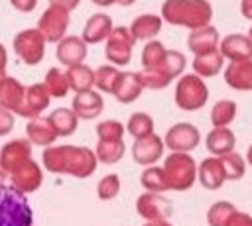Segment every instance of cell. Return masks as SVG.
Wrapping results in <instances>:
<instances>
[{
	"mask_svg": "<svg viewBox=\"0 0 252 226\" xmlns=\"http://www.w3.org/2000/svg\"><path fill=\"white\" fill-rule=\"evenodd\" d=\"M45 171L53 175H71L87 179L96 169V153L85 145H47L41 153Z\"/></svg>",
	"mask_w": 252,
	"mask_h": 226,
	"instance_id": "1",
	"label": "cell"
},
{
	"mask_svg": "<svg viewBox=\"0 0 252 226\" xmlns=\"http://www.w3.org/2000/svg\"><path fill=\"white\" fill-rule=\"evenodd\" d=\"M161 18L169 26L197 29L211 24L213 6L209 0H165L161 4Z\"/></svg>",
	"mask_w": 252,
	"mask_h": 226,
	"instance_id": "2",
	"label": "cell"
},
{
	"mask_svg": "<svg viewBox=\"0 0 252 226\" xmlns=\"http://www.w3.org/2000/svg\"><path fill=\"white\" fill-rule=\"evenodd\" d=\"M33 212L24 193L14 185H0V226H32Z\"/></svg>",
	"mask_w": 252,
	"mask_h": 226,
	"instance_id": "3",
	"label": "cell"
},
{
	"mask_svg": "<svg viewBox=\"0 0 252 226\" xmlns=\"http://www.w3.org/2000/svg\"><path fill=\"white\" fill-rule=\"evenodd\" d=\"M161 167L171 191H189L197 181V163L185 151H171Z\"/></svg>",
	"mask_w": 252,
	"mask_h": 226,
	"instance_id": "4",
	"label": "cell"
},
{
	"mask_svg": "<svg viewBox=\"0 0 252 226\" xmlns=\"http://www.w3.org/2000/svg\"><path fill=\"white\" fill-rule=\"evenodd\" d=\"M173 100H175L177 108H181L185 112L201 110L209 100V88H207L203 77H199L197 73L181 75L175 85Z\"/></svg>",
	"mask_w": 252,
	"mask_h": 226,
	"instance_id": "5",
	"label": "cell"
},
{
	"mask_svg": "<svg viewBox=\"0 0 252 226\" xmlns=\"http://www.w3.org/2000/svg\"><path fill=\"white\" fill-rule=\"evenodd\" d=\"M45 37L37 28H28L22 29L14 35L12 47L14 53L18 55V59L26 65H37L43 61L45 55Z\"/></svg>",
	"mask_w": 252,
	"mask_h": 226,
	"instance_id": "6",
	"label": "cell"
},
{
	"mask_svg": "<svg viewBox=\"0 0 252 226\" xmlns=\"http://www.w3.org/2000/svg\"><path fill=\"white\" fill-rule=\"evenodd\" d=\"M136 39L130 33V28L126 26H118L112 28L110 35L106 37V45H104V57L106 61H110L116 67H124L132 61V47H134Z\"/></svg>",
	"mask_w": 252,
	"mask_h": 226,
	"instance_id": "7",
	"label": "cell"
},
{
	"mask_svg": "<svg viewBox=\"0 0 252 226\" xmlns=\"http://www.w3.org/2000/svg\"><path fill=\"white\" fill-rule=\"evenodd\" d=\"M69 22H71L69 10L49 4L37 20V29L43 33L47 43H59L67 35Z\"/></svg>",
	"mask_w": 252,
	"mask_h": 226,
	"instance_id": "8",
	"label": "cell"
},
{
	"mask_svg": "<svg viewBox=\"0 0 252 226\" xmlns=\"http://www.w3.org/2000/svg\"><path fill=\"white\" fill-rule=\"evenodd\" d=\"M201 141V134L197 130V126L189 124V122H177L173 124L163 138V143L167 149L171 151H193Z\"/></svg>",
	"mask_w": 252,
	"mask_h": 226,
	"instance_id": "9",
	"label": "cell"
},
{
	"mask_svg": "<svg viewBox=\"0 0 252 226\" xmlns=\"http://www.w3.org/2000/svg\"><path fill=\"white\" fill-rule=\"evenodd\" d=\"M136 210L146 220H167L173 212L171 200H167L161 193L146 191L136 200Z\"/></svg>",
	"mask_w": 252,
	"mask_h": 226,
	"instance_id": "10",
	"label": "cell"
},
{
	"mask_svg": "<svg viewBox=\"0 0 252 226\" xmlns=\"http://www.w3.org/2000/svg\"><path fill=\"white\" fill-rule=\"evenodd\" d=\"M41 183H43V171L39 163L33 159H28L10 173V185H14L24 195L35 193L41 187Z\"/></svg>",
	"mask_w": 252,
	"mask_h": 226,
	"instance_id": "11",
	"label": "cell"
},
{
	"mask_svg": "<svg viewBox=\"0 0 252 226\" xmlns=\"http://www.w3.org/2000/svg\"><path fill=\"white\" fill-rule=\"evenodd\" d=\"M163 138H159L158 134H150L146 138H140L134 141L132 145V159L138 165H154L161 155H163Z\"/></svg>",
	"mask_w": 252,
	"mask_h": 226,
	"instance_id": "12",
	"label": "cell"
},
{
	"mask_svg": "<svg viewBox=\"0 0 252 226\" xmlns=\"http://www.w3.org/2000/svg\"><path fill=\"white\" fill-rule=\"evenodd\" d=\"M87 41L81 35H65L55 47V57L61 65L71 67L83 63L87 59Z\"/></svg>",
	"mask_w": 252,
	"mask_h": 226,
	"instance_id": "13",
	"label": "cell"
},
{
	"mask_svg": "<svg viewBox=\"0 0 252 226\" xmlns=\"http://www.w3.org/2000/svg\"><path fill=\"white\" fill-rule=\"evenodd\" d=\"M49 100H51V94L45 88V85L43 83H33V85H30L26 88V96H24V102L20 106L18 116L37 118L49 106Z\"/></svg>",
	"mask_w": 252,
	"mask_h": 226,
	"instance_id": "14",
	"label": "cell"
},
{
	"mask_svg": "<svg viewBox=\"0 0 252 226\" xmlns=\"http://www.w3.org/2000/svg\"><path fill=\"white\" fill-rule=\"evenodd\" d=\"M28 159H32V141L30 140L16 138V140H10L8 143H4L0 149V163L8 173H12L16 167L26 163Z\"/></svg>",
	"mask_w": 252,
	"mask_h": 226,
	"instance_id": "15",
	"label": "cell"
},
{
	"mask_svg": "<svg viewBox=\"0 0 252 226\" xmlns=\"http://www.w3.org/2000/svg\"><path fill=\"white\" fill-rule=\"evenodd\" d=\"M71 108L73 112L79 116V120H94L100 116L102 108H104V100L100 92L85 90V92H77L71 100Z\"/></svg>",
	"mask_w": 252,
	"mask_h": 226,
	"instance_id": "16",
	"label": "cell"
},
{
	"mask_svg": "<svg viewBox=\"0 0 252 226\" xmlns=\"http://www.w3.org/2000/svg\"><path fill=\"white\" fill-rule=\"evenodd\" d=\"M224 83L234 90H252V57L230 61L224 69Z\"/></svg>",
	"mask_w": 252,
	"mask_h": 226,
	"instance_id": "17",
	"label": "cell"
},
{
	"mask_svg": "<svg viewBox=\"0 0 252 226\" xmlns=\"http://www.w3.org/2000/svg\"><path fill=\"white\" fill-rule=\"evenodd\" d=\"M219 43H220L219 29L211 24L203 26V28H197V29H191V33L187 37V47L193 55L215 51V49H219Z\"/></svg>",
	"mask_w": 252,
	"mask_h": 226,
	"instance_id": "18",
	"label": "cell"
},
{
	"mask_svg": "<svg viewBox=\"0 0 252 226\" xmlns=\"http://www.w3.org/2000/svg\"><path fill=\"white\" fill-rule=\"evenodd\" d=\"M197 179L201 183V187H205L207 191H217L222 187V183L226 181V175H224V167H222V161L220 157H207L199 163L197 167Z\"/></svg>",
	"mask_w": 252,
	"mask_h": 226,
	"instance_id": "19",
	"label": "cell"
},
{
	"mask_svg": "<svg viewBox=\"0 0 252 226\" xmlns=\"http://www.w3.org/2000/svg\"><path fill=\"white\" fill-rule=\"evenodd\" d=\"M219 51L228 61L248 59V57H252V39L244 33H228L220 39Z\"/></svg>",
	"mask_w": 252,
	"mask_h": 226,
	"instance_id": "20",
	"label": "cell"
},
{
	"mask_svg": "<svg viewBox=\"0 0 252 226\" xmlns=\"http://www.w3.org/2000/svg\"><path fill=\"white\" fill-rule=\"evenodd\" d=\"M234 145H236V136L228 126H215L205 138L207 151L217 157L234 151Z\"/></svg>",
	"mask_w": 252,
	"mask_h": 226,
	"instance_id": "21",
	"label": "cell"
},
{
	"mask_svg": "<svg viewBox=\"0 0 252 226\" xmlns=\"http://www.w3.org/2000/svg\"><path fill=\"white\" fill-rule=\"evenodd\" d=\"M26 136H28V140L32 143L43 145V147L53 145V141L59 138L55 128H53V124H51V120H49V116L47 118H41V116L30 118V122L26 124Z\"/></svg>",
	"mask_w": 252,
	"mask_h": 226,
	"instance_id": "22",
	"label": "cell"
},
{
	"mask_svg": "<svg viewBox=\"0 0 252 226\" xmlns=\"http://www.w3.org/2000/svg\"><path fill=\"white\" fill-rule=\"evenodd\" d=\"M112 28H114L112 26V18L108 14H102V12L100 14H93L87 20L81 37L87 41V45H94V43H100L102 39H106L110 35Z\"/></svg>",
	"mask_w": 252,
	"mask_h": 226,
	"instance_id": "23",
	"label": "cell"
},
{
	"mask_svg": "<svg viewBox=\"0 0 252 226\" xmlns=\"http://www.w3.org/2000/svg\"><path fill=\"white\" fill-rule=\"evenodd\" d=\"M26 88L16 77H10L6 75L2 81H0V104L6 106L8 110H12L14 114L20 112V106L24 102V96H26Z\"/></svg>",
	"mask_w": 252,
	"mask_h": 226,
	"instance_id": "24",
	"label": "cell"
},
{
	"mask_svg": "<svg viewBox=\"0 0 252 226\" xmlns=\"http://www.w3.org/2000/svg\"><path fill=\"white\" fill-rule=\"evenodd\" d=\"M142 90H144V85L140 83L138 73H134V71H124V73L120 75L116 86H114L112 96H114L118 102H122V104H130V102H134V100L140 98Z\"/></svg>",
	"mask_w": 252,
	"mask_h": 226,
	"instance_id": "25",
	"label": "cell"
},
{
	"mask_svg": "<svg viewBox=\"0 0 252 226\" xmlns=\"http://www.w3.org/2000/svg\"><path fill=\"white\" fill-rule=\"evenodd\" d=\"M163 26V18L158 14H142L132 20L130 24V33L134 35L136 41H150L154 39Z\"/></svg>",
	"mask_w": 252,
	"mask_h": 226,
	"instance_id": "26",
	"label": "cell"
},
{
	"mask_svg": "<svg viewBox=\"0 0 252 226\" xmlns=\"http://www.w3.org/2000/svg\"><path fill=\"white\" fill-rule=\"evenodd\" d=\"M193 71L207 79V77H217L220 71H222V65H224V57L220 55L219 49L215 51H209V53H201V55H195L193 59Z\"/></svg>",
	"mask_w": 252,
	"mask_h": 226,
	"instance_id": "27",
	"label": "cell"
},
{
	"mask_svg": "<svg viewBox=\"0 0 252 226\" xmlns=\"http://www.w3.org/2000/svg\"><path fill=\"white\" fill-rule=\"evenodd\" d=\"M49 120L57 132V136L61 138H69L77 132L79 128V116L73 112V108H67V106H61V108H55L51 114H49Z\"/></svg>",
	"mask_w": 252,
	"mask_h": 226,
	"instance_id": "28",
	"label": "cell"
},
{
	"mask_svg": "<svg viewBox=\"0 0 252 226\" xmlns=\"http://www.w3.org/2000/svg\"><path fill=\"white\" fill-rule=\"evenodd\" d=\"M65 73H67L69 86L75 92H85V90H91L94 86V71L91 67L83 65V63L67 67Z\"/></svg>",
	"mask_w": 252,
	"mask_h": 226,
	"instance_id": "29",
	"label": "cell"
},
{
	"mask_svg": "<svg viewBox=\"0 0 252 226\" xmlns=\"http://www.w3.org/2000/svg\"><path fill=\"white\" fill-rule=\"evenodd\" d=\"M124 151H126L124 140H98L96 141V147H94L96 159L100 163H104V165L118 163L124 157Z\"/></svg>",
	"mask_w": 252,
	"mask_h": 226,
	"instance_id": "30",
	"label": "cell"
},
{
	"mask_svg": "<svg viewBox=\"0 0 252 226\" xmlns=\"http://www.w3.org/2000/svg\"><path fill=\"white\" fill-rule=\"evenodd\" d=\"M140 183H142V187H144L146 191H152V193H165V191H171L163 167H158V165H148V167L142 171V175H140Z\"/></svg>",
	"mask_w": 252,
	"mask_h": 226,
	"instance_id": "31",
	"label": "cell"
},
{
	"mask_svg": "<svg viewBox=\"0 0 252 226\" xmlns=\"http://www.w3.org/2000/svg\"><path fill=\"white\" fill-rule=\"evenodd\" d=\"M120 75H122V71H118V67L112 65V63L110 65L96 67L94 69V86H96V90L98 92L112 94L114 92V86H116V83L120 79Z\"/></svg>",
	"mask_w": 252,
	"mask_h": 226,
	"instance_id": "32",
	"label": "cell"
},
{
	"mask_svg": "<svg viewBox=\"0 0 252 226\" xmlns=\"http://www.w3.org/2000/svg\"><path fill=\"white\" fill-rule=\"evenodd\" d=\"M45 88L49 90L51 98H63L67 96V92L71 90L69 86V81H67V73L57 69V67H51L47 73H45V81H43Z\"/></svg>",
	"mask_w": 252,
	"mask_h": 226,
	"instance_id": "33",
	"label": "cell"
},
{
	"mask_svg": "<svg viewBox=\"0 0 252 226\" xmlns=\"http://www.w3.org/2000/svg\"><path fill=\"white\" fill-rule=\"evenodd\" d=\"M234 212H236V206L228 200L213 202L207 210V224L209 226H228Z\"/></svg>",
	"mask_w": 252,
	"mask_h": 226,
	"instance_id": "34",
	"label": "cell"
},
{
	"mask_svg": "<svg viewBox=\"0 0 252 226\" xmlns=\"http://www.w3.org/2000/svg\"><path fill=\"white\" fill-rule=\"evenodd\" d=\"M126 132L134 140L146 138V136L154 134V118L146 112H134L126 122Z\"/></svg>",
	"mask_w": 252,
	"mask_h": 226,
	"instance_id": "35",
	"label": "cell"
},
{
	"mask_svg": "<svg viewBox=\"0 0 252 226\" xmlns=\"http://www.w3.org/2000/svg\"><path fill=\"white\" fill-rule=\"evenodd\" d=\"M234 118H236V102L234 100L222 98L213 104V108H211L213 126H228V124H232Z\"/></svg>",
	"mask_w": 252,
	"mask_h": 226,
	"instance_id": "36",
	"label": "cell"
},
{
	"mask_svg": "<svg viewBox=\"0 0 252 226\" xmlns=\"http://www.w3.org/2000/svg\"><path fill=\"white\" fill-rule=\"evenodd\" d=\"M167 49L161 41L158 39H150L146 41L144 49H142V67L144 69H156L163 63V57H165Z\"/></svg>",
	"mask_w": 252,
	"mask_h": 226,
	"instance_id": "37",
	"label": "cell"
},
{
	"mask_svg": "<svg viewBox=\"0 0 252 226\" xmlns=\"http://www.w3.org/2000/svg\"><path fill=\"white\" fill-rule=\"evenodd\" d=\"M138 77H140V83L144 85V88H150V90H161L173 81L161 67L142 69V71H138Z\"/></svg>",
	"mask_w": 252,
	"mask_h": 226,
	"instance_id": "38",
	"label": "cell"
},
{
	"mask_svg": "<svg viewBox=\"0 0 252 226\" xmlns=\"http://www.w3.org/2000/svg\"><path fill=\"white\" fill-rule=\"evenodd\" d=\"M220 161H222V167H224V175L228 181H238L244 177L246 173V161L240 153L236 151H230V153H224L220 155Z\"/></svg>",
	"mask_w": 252,
	"mask_h": 226,
	"instance_id": "39",
	"label": "cell"
},
{
	"mask_svg": "<svg viewBox=\"0 0 252 226\" xmlns=\"http://www.w3.org/2000/svg\"><path fill=\"white\" fill-rule=\"evenodd\" d=\"M185 65H187V59H185V55H183L181 51L167 49V53H165V57H163V63H161L159 67H161L171 79H175V77H179V75L183 73Z\"/></svg>",
	"mask_w": 252,
	"mask_h": 226,
	"instance_id": "40",
	"label": "cell"
},
{
	"mask_svg": "<svg viewBox=\"0 0 252 226\" xmlns=\"http://www.w3.org/2000/svg\"><path fill=\"white\" fill-rule=\"evenodd\" d=\"M118 193H120V177L114 173L104 175L96 185V195L100 200H112L114 197H118Z\"/></svg>",
	"mask_w": 252,
	"mask_h": 226,
	"instance_id": "41",
	"label": "cell"
},
{
	"mask_svg": "<svg viewBox=\"0 0 252 226\" xmlns=\"http://www.w3.org/2000/svg\"><path fill=\"white\" fill-rule=\"evenodd\" d=\"M126 128L118 122V120H102L100 124H96V136L98 140H122Z\"/></svg>",
	"mask_w": 252,
	"mask_h": 226,
	"instance_id": "42",
	"label": "cell"
},
{
	"mask_svg": "<svg viewBox=\"0 0 252 226\" xmlns=\"http://www.w3.org/2000/svg\"><path fill=\"white\" fill-rule=\"evenodd\" d=\"M14 124H16L14 112L0 104V136H8L14 130Z\"/></svg>",
	"mask_w": 252,
	"mask_h": 226,
	"instance_id": "43",
	"label": "cell"
},
{
	"mask_svg": "<svg viewBox=\"0 0 252 226\" xmlns=\"http://www.w3.org/2000/svg\"><path fill=\"white\" fill-rule=\"evenodd\" d=\"M10 4H12L14 10L28 14V12H33V10H35L37 0H10Z\"/></svg>",
	"mask_w": 252,
	"mask_h": 226,
	"instance_id": "44",
	"label": "cell"
},
{
	"mask_svg": "<svg viewBox=\"0 0 252 226\" xmlns=\"http://www.w3.org/2000/svg\"><path fill=\"white\" fill-rule=\"evenodd\" d=\"M228 226H252V216H250V214H246V212L236 210V212H234V216L230 218Z\"/></svg>",
	"mask_w": 252,
	"mask_h": 226,
	"instance_id": "45",
	"label": "cell"
},
{
	"mask_svg": "<svg viewBox=\"0 0 252 226\" xmlns=\"http://www.w3.org/2000/svg\"><path fill=\"white\" fill-rule=\"evenodd\" d=\"M79 2L81 0H49V4L51 6H59V8H65V10H75L77 6H79Z\"/></svg>",
	"mask_w": 252,
	"mask_h": 226,
	"instance_id": "46",
	"label": "cell"
},
{
	"mask_svg": "<svg viewBox=\"0 0 252 226\" xmlns=\"http://www.w3.org/2000/svg\"><path fill=\"white\" fill-rule=\"evenodd\" d=\"M240 14L246 20H252V0H240Z\"/></svg>",
	"mask_w": 252,
	"mask_h": 226,
	"instance_id": "47",
	"label": "cell"
},
{
	"mask_svg": "<svg viewBox=\"0 0 252 226\" xmlns=\"http://www.w3.org/2000/svg\"><path fill=\"white\" fill-rule=\"evenodd\" d=\"M6 63H8V55H6L4 45L0 43V69H6Z\"/></svg>",
	"mask_w": 252,
	"mask_h": 226,
	"instance_id": "48",
	"label": "cell"
},
{
	"mask_svg": "<svg viewBox=\"0 0 252 226\" xmlns=\"http://www.w3.org/2000/svg\"><path fill=\"white\" fill-rule=\"evenodd\" d=\"M91 2L96 4V6H100V8H108V6L116 4V0H91Z\"/></svg>",
	"mask_w": 252,
	"mask_h": 226,
	"instance_id": "49",
	"label": "cell"
},
{
	"mask_svg": "<svg viewBox=\"0 0 252 226\" xmlns=\"http://www.w3.org/2000/svg\"><path fill=\"white\" fill-rule=\"evenodd\" d=\"M144 226H171L169 220H148Z\"/></svg>",
	"mask_w": 252,
	"mask_h": 226,
	"instance_id": "50",
	"label": "cell"
},
{
	"mask_svg": "<svg viewBox=\"0 0 252 226\" xmlns=\"http://www.w3.org/2000/svg\"><path fill=\"white\" fill-rule=\"evenodd\" d=\"M8 175H10V173H8V171L2 167V163H0V185H4V181L8 179Z\"/></svg>",
	"mask_w": 252,
	"mask_h": 226,
	"instance_id": "51",
	"label": "cell"
},
{
	"mask_svg": "<svg viewBox=\"0 0 252 226\" xmlns=\"http://www.w3.org/2000/svg\"><path fill=\"white\" fill-rule=\"evenodd\" d=\"M246 163L252 167V145L248 147V151H246Z\"/></svg>",
	"mask_w": 252,
	"mask_h": 226,
	"instance_id": "52",
	"label": "cell"
},
{
	"mask_svg": "<svg viewBox=\"0 0 252 226\" xmlns=\"http://www.w3.org/2000/svg\"><path fill=\"white\" fill-rule=\"evenodd\" d=\"M136 0H116V4H120V6H130V4H134Z\"/></svg>",
	"mask_w": 252,
	"mask_h": 226,
	"instance_id": "53",
	"label": "cell"
},
{
	"mask_svg": "<svg viewBox=\"0 0 252 226\" xmlns=\"http://www.w3.org/2000/svg\"><path fill=\"white\" fill-rule=\"evenodd\" d=\"M6 77V69H0V81Z\"/></svg>",
	"mask_w": 252,
	"mask_h": 226,
	"instance_id": "54",
	"label": "cell"
},
{
	"mask_svg": "<svg viewBox=\"0 0 252 226\" xmlns=\"http://www.w3.org/2000/svg\"><path fill=\"white\" fill-rule=\"evenodd\" d=\"M248 37L252 39V26H250V29H248Z\"/></svg>",
	"mask_w": 252,
	"mask_h": 226,
	"instance_id": "55",
	"label": "cell"
}]
</instances>
